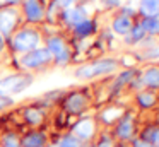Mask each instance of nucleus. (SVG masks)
<instances>
[{"label": "nucleus", "instance_id": "dca6fc26", "mask_svg": "<svg viewBox=\"0 0 159 147\" xmlns=\"http://www.w3.org/2000/svg\"><path fill=\"white\" fill-rule=\"evenodd\" d=\"M140 26L149 34H159V17H145V21Z\"/></svg>", "mask_w": 159, "mask_h": 147}, {"label": "nucleus", "instance_id": "7ed1b4c3", "mask_svg": "<svg viewBox=\"0 0 159 147\" xmlns=\"http://www.w3.org/2000/svg\"><path fill=\"white\" fill-rule=\"evenodd\" d=\"M39 41H41V38H39V34L34 29H22L17 34H14L12 46H14L16 51H26L28 53V51L38 48Z\"/></svg>", "mask_w": 159, "mask_h": 147}, {"label": "nucleus", "instance_id": "f8f14e48", "mask_svg": "<svg viewBox=\"0 0 159 147\" xmlns=\"http://www.w3.org/2000/svg\"><path fill=\"white\" fill-rule=\"evenodd\" d=\"M46 137L45 133H39V132H31L22 139V145L24 147H43Z\"/></svg>", "mask_w": 159, "mask_h": 147}, {"label": "nucleus", "instance_id": "39448f33", "mask_svg": "<svg viewBox=\"0 0 159 147\" xmlns=\"http://www.w3.org/2000/svg\"><path fill=\"white\" fill-rule=\"evenodd\" d=\"M17 22V12L14 9L0 10V34H11Z\"/></svg>", "mask_w": 159, "mask_h": 147}, {"label": "nucleus", "instance_id": "9d476101", "mask_svg": "<svg viewBox=\"0 0 159 147\" xmlns=\"http://www.w3.org/2000/svg\"><path fill=\"white\" fill-rule=\"evenodd\" d=\"M87 14L84 12V9H80V7H70V9L65 10V19L69 24H72V26H77L79 22H82V21L87 19Z\"/></svg>", "mask_w": 159, "mask_h": 147}, {"label": "nucleus", "instance_id": "6e6552de", "mask_svg": "<svg viewBox=\"0 0 159 147\" xmlns=\"http://www.w3.org/2000/svg\"><path fill=\"white\" fill-rule=\"evenodd\" d=\"M74 133H75L77 137H80V139H86V140L91 139V137L94 135V122L91 118L80 120V122L74 126Z\"/></svg>", "mask_w": 159, "mask_h": 147}, {"label": "nucleus", "instance_id": "bb28decb", "mask_svg": "<svg viewBox=\"0 0 159 147\" xmlns=\"http://www.w3.org/2000/svg\"><path fill=\"white\" fill-rule=\"evenodd\" d=\"M12 104V99L11 98H5V96H0V109L7 108V106Z\"/></svg>", "mask_w": 159, "mask_h": 147}, {"label": "nucleus", "instance_id": "7c9ffc66", "mask_svg": "<svg viewBox=\"0 0 159 147\" xmlns=\"http://www.w3.org/2000/svg\"><path fill=\"white\" fill-rule=\"evenodd\" d=\"M4 48V38H2V34H0V50Z\"/></svg>", "mask_w": 159, "mask_h": 147}, {"label": "nucleus", "instance_id": "0eeeda50", "mask_svg": "<svg viewBox=\"0 0 159 147\" xmlns=\"http://www.w3.org/2000/svg\"><path fill=\"white\" fill-rule=\"evenodd\" d=\"M86 104H87V98L84 94H80V92L70 94L65 101V108H67V111H70V113H82V109L86 108Z\"/></svg>", "mask_w": 159, "mask_h": 147}, {"label": "nucleus", "instance_id": "9b49d317", "mask_svg": "<svg viewBox=\"0 0 159 147\" xmlns=\"http://www.w3.org/2000/svg\"><path fill=\"white\" fill-rule=\"evenodd\" d=\"M132 29V21L130 17L127 16H121V17H116V19L113 21V31L116 34H120V36H125V34H128Z\"/></svg>", "mask_w": 159, "mask_h": 147}, {"label": "nucleus", "instance_id": "4be33fe9", "mask_svg": "<svg viewBox=\"0 0 159 147\" xmlns=\"http://www.w3.org/2000/svg\"><path fill=\"white\" fill-rule=\"evenodd\" d=\"M132 75H134V70H127V72H123V74H121L120 77L116 79V82H115V89L121 87V85H123L125 82H128V80L132 79Z\"/></svg>", "mask_w": 159, "mask_h": 147}, {"label": "nucleus", "instance_id": "2f4dec72", "mask_svg": "<svg viewBox=\"0 0 159 147\" xmlns=\"http://www.w3.org/2000/svg\"><path fill=\"white\" fill-rule=\"evenodd\" d=\"M7 2H9V3H17L19 0H7Z\"/></svg>", "mask_w": 159, "mask_h": 147}, {"label": "nucleus", "instance_id": "b1692460", "mask_svg": "<svg viewBox=\"0 0 159 147\" xmlns=\"http://www.w3.org/2000/svg\"><path fill=\"white\" fill-rule=\"evenodd\" d=\"M4 147H19L17 137L12 135V133H7V135L4 137Z\"/></svg>", "mask_w": 159, "mask_h": 147}, {"label": "nucleus", "instance_id": "a211bd4d", "mask_svg": "<svg viewBox=\"0 0 159 147\" xmlns=\"http://www.w3.org/2000/svg\"><path fill=\"white\" fill-rule=\"evenodd\" d=\"M137 101L142 108H151L156 103V96H154V92H140L137 96Z\"/></svg>", "mask_w": 159, "mask_h": 147}, {"label": "nucleus", "instance_id": "6ab92c4d", "mask_svg": "<svg viewBox=\"0 0 159 147\" xmlns=\"http://www.w3.org/2000/svg\"><path fill=\"white\" fill-rule=\"evenodd\" d=\"M94 29V24L91 22V21H82V22H79L75 26V34H79V36H89L91 33H93Z\"/></svg>", "mask_w": 159, "mask_h": 147}, {"label": "nucleus", "instance_id": "4468645a", "mask_svg": "<svg viewBox=\"0 0 159 147\" xmlns=\"http://www.w3.org/2000/svg\"><path fill=\"white\" fill-rule=\"evenodd\" d=\"M142 82L151 87H159V67H151L145 70Z\"/></svg>", "mask_w": 159, "mask_h": 147}, {"label": "nucleus", "instance_id": "412c9836", "mask_svg": "<svg viewBox=\"0 0 159 147\" xmlns=\"http://www.w3.org/2000/svg\"><path fill=\"white\" fill-rule=\"evenodd\" d=\"M128 34H132V41H140L142 38L145 36V31H144V27L139 24V26H132V29H130V33Z\"/></svg>", "mask_w": 159, "mask_h": 147}, {"label": "nucleus", "instance_id": "f3484780", "mask_svg": "<svg viewBox=\"0 0 159 147\" xmlns=\"http://www.w3.org/2000/svg\"><path fill=\"white\" fill-rule=\"evenodd\" d=\"M24 116H26V122L31 123V125H39L43 122V113L36 108H29L24 111Z\"/></svg>", "mask_w": 159, "mask_h": 147}, {"label": "nucleus", "instance_id": "423d86ee", "mask_svg": "<svg viewBox=\"0 0 159 147\" xmlns=\"http://www.w3.org/2000/svg\"><path fill=\"white\" fill-rule=\"evenodd\" d=\"M24 12H26L28 21H31V22H39V21L43 19V14H45L39 0H26Z\"/></svg>", "mask_w": 159, "mask_h": 147}, {"label": "nucleus", "instance_id": "1a4fd4ad", "mask_svg": "<svg viewBox=\"0 0 159 147\" xmlns=\"http://www.w3.org/2000/svg\"><path fill=\"white\" fill-rule=\"evenodd\" d=\"M139 10L145 17H159V0H139Z\"/></svg>", "mask_w": 159, "mask_h": 147}, {"label": "nucleus", "instance_id": "2eb2a0df", "mask_svg": "<svg viewBox=\"0 0 159 147\" xmlns=\"http://www.w3.org/2000/svg\"><path fill=\"white\" fill-rule=\"evenodd\" d=\"M63 50H67L65 48V43H63V39L62 38H58V36H53V38H50L48 39V51L52 55H60Z\"/></svg>", "mask_w": 159, "mask_h": 147}, {"label": "nucleus", "instance_id": "20e7f679", "mask_svg": "<svg viewBox=\"0 0 159 147\" xmlns=\"http://www.w3.org/2000/svg\"><path fill=\"white\" fill-rule=\"evenodd\" d=\"M52 57L53 55L48 51V48H34L21 58V65L24 68H38L41 65L48 63Z\"/></svg>", "mask_w": 159, "mask_h": 147}, {"label": "nucleus", "instance_id": "aec40b11", "mask_svg": "<svg viewBox=\"0 0 159 147\" xmlns=\"http://www.w3.org/2000/svg\"><path fill=\"white\" fill-rule=\"evenodd\" d=\"M118 116H121V109H106V111H103V120L106 123H111V122H115V120L118 118Z\"/></svg>", "mask_w": 159, "mask_h": 147}, {"label": "nucleus", "instance_id": "5701e85b", "mask_svg": "<svg viewBox=\"0 0 159 147\" xmlns=\"http://www.w3.org/2000/svg\"><path fill=\"white\" fill-rule=\"evenodd\" d=\"M58 147H80V144H79V140H77L75 137L69 135V137H63Z\"/></svg>", "mask_w": 159, "mask_h": 147}, {"label": "nucleus", "instance_id": "c756f323", "mask_svg": "<svg viewBox=\"0 0 159 147\" xmlns=\"http://www.w3.org/2000/svg\"><path fill=\"white\" fill-rule=\"evenodd\" d=\"M108 7H118L120 5V0H104Z\"/></svg>", "mask_w": 159, "mask_h": 147}, {"label": "nucleus", "instance_id": "ddd939ff", "mask_svg": "<svg viewBox=\"0 0 159 147\" xmlns=\"http://www.w3.org/2000/svg\"><path fill=\"white\" fill-rule=\"evenodd\" d=\"M132 133H134V123H132L130 118L121 120V123L116 126V135L120 139H130Z\"/></svg>", "mask_w": 159, "mask_h": 147}, {"label": "nucleus", "instance_id": "cd10ccee", "mask_svg": "<svg viewBox=\"0 0 159 147\" xmlns=\"http://www.w3.org/2000/svg\"><path fill=\"white\" fill-rule=\"evenodd\" d=\"M134 145H135V147H154V144L147 142V140H135Z\"/></svg>", "mask_w": 159, "mask_h": 147}, {"label": "nucleus", "instance_id": "a878e982", "mask_svg": "<svg viewBox=\"0 0 159 147\" xmlns=\"http://www.w3.org/2000/svg\"><path fill=\"white\" fill-rule=\"evenodd\" d=\"M75 0H55V5L57 7H62V9H70L74 5Z\"/></svg>", "mask_w": 159, "mask_h": 147}, {"label": "nucleus", "instance_id": "f257e3e1", "mask_svg": "<svg viewBox=\"0 0 159 147\" xmlns=\"http://www.w3.org/2000/svg\"><path fill=\"white\" fill-rule=\"evenodd\" d=\"M31 82H33L31 75H26V74L9 75V77L0 80V96L9 98L11 94H17V92L24 91Z\"/></svg>", "mask_w": 159, "mask_h": 147}, {"label": "nucleus", "instance_id": "c85d7f7f", "mask_svg": "<svg viewBox=\"0 0 159 147\" xmlns=\"http://www.w3.org/2000/svg\"><path fill=\"white\" fill-rule=\"evenodd\" d=\"M149 58H159V48H154V50L149 51Z\"/></svg>", "mask_w": 159, "mask_h": 147}, {"label": "nucleus", "instance_id": "473e14b6", "mask_svg": "<svg viewBox=\"0 0 159 147\" xmlns=\"http://www.w3.org/2000/svg\"><path fill=\"white\" fill-rule=\"evenodd\" d=\"M89 147H98V145H89Z\"/></svg>", "mask_w": 159, "mask_h": 147}, {"label": "nucleus", "instance_id": "f03ea898", "mask_svg": "<svg viewBox=\"0 0 159 147\" xmlns=\"http://www.w3.org/2000/svg\"><path fill=\"white\" fill-rule=\"evenodd\" d=\"M116 67H118V62H115V60H99V62H94V63L80 67L79 70L75 72V77L93 79V77H98V75L110 74V72L116 70Z\"/></svg>", "mask_w": 159, "mask_h": 147}, {"label": "nucleus", "instance_id": "393cba45", "mask_svg": "<svg viewBox=\"0 0 159 147\" xmlns=\"http://www.w3.org/2000/svg\"><path fill=\"white\" fill-rule=\"evenodd\" d=\"M69 50H63L62 51V53H60V55H57V62H58V63H67V62H69L70 60V57H69Z\"/></svg>", "mask_w": 159, "mask_h": 147}]
</instances>
